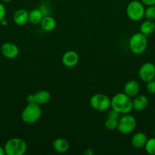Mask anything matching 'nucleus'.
I'll use <instances>...</instances> for the list:
<instances>
[{"label": "nucleus", "instance_id": "b1692460", "mask_svg": "<svg viewBox=\"0 0 155 155\" xmlns=\"http://www.w3.org/2000/svg\"><path fill=\"white\" fill-rule=\"evenodd\" d=\"M39 8L41 10L43 16L50 15V6H49V5H47V3H42V4L40 5V6Z\"/></svg>", "mask_w": 155, "mask_h": 155}, {"label": "nucleus", "instance_id": "412c9836", "mask_svg": "<svg viewBox=\"0 0 155 155\" xmlns=\"http://www.w3.org/2000/svg\"><path fill=\"white\" fill-rule=\"evenodd\" d=\"M118 122L119 120L114 119V118L107 117L105 120V127L109 130H116L118 127Z\"/></svg>", "mask_w": 155, "mask_h": 155}, {"label": "nucleus", "instance_id": "bb28decb", "mask_svg": "<svg viewBox=\"0 0 155 155\" xmlns=\"http://www.w3.org/2000/svg\"><path fill=\"white\" fill-rule=\"evenodd\" d=\"M141 2L147 6L155 5V0H141Z\"/></svg>", "mask_w": 155, "mask_h": 155}, {"label": "nucleus", "instance_id": "6ab92c4d", "mask_svg": "<svg viewBox=\"0 0 155 155\" xmlns=\"http://www.w3.org/2000/svg\"><path fill=\"white\" fill-rule=\"evenodd\" d=\"M43 18L42 12L40 8H34L29 12V20L28 21L31 24L36 25V24H40Z\"/></svg>", "mask_w": 155, "mask_h": 155}, {"label": "nucleus", "instance_id": "aec40b11", "mask_svg": "<svg viewBox=\"0 0 155 155\" xmlns=\"http://www.w3.org/2000/svg\"><path fill=\"white\" fill-rule=\"evenodd\" d=\"M144 149L147 154L155 155V138H150L147 139L144 145Z\"/></svg>", "mask_w": 155, "mask_h": 155}, {"label": "nucleus", "instance_id": "2eb2a0df", "mask_svg": "<svg viewBox=\"0 0 155 155\" xmlns=\"http://www.w3.org/2000/svg\"><path fill=\"white\" fill-rule=\"evenodd\" d=\"M147 136L145 133H137L132 136V139H131V143L132 145L135 148H141L144 147L146 142L147 141Z\"/></svg>", "mask_w": 155, "mask_h": 155}, {"label": "nucleus", "instance_id": "c756f323", "mask_svg": "<svg viewBox=\"0 0 155 155\" xmlns=\"http://www.w3.org/2000/svg\"><path fill=\"white\" fill-rule=\"evenodd\" d=\"M0 23H1L2 25H6V24H7V21H6L5 19H3L2 21H0Z\"/></svg>", "mask_w": 155, "mask_h": 155}, {"label": "nucleus", "instance_id": "20e7f679", "mask_svg": "<svg viewBox=\"0 0 155 155\" xmlns=\"http://www.w3.org/2000/svg\"><path fill=\"white\" fill-rule=\"evenodd\" d=\"M129 46L133 54H143L147 47V36L141 33V32L135 33L129 39Z\"/></svg>", "mask_w": 155, "mask_h": 155}, {"label": "nucleus", "instance_id": "cd10ccee", "mask_svg": "<svg viewBox=\"0 0 155 155\" xmlns=\"http://www.w3.org/2000/svg\"><path fill=\"white\" fill-rule=\"evenodd\" d=\"M84 154H86V155H93L94 154V151H93L91 149H87L86 151H84Z\"/></svg>", "mask_w": 155, "mask_h": 155}, {"label": "nucleus", "instance_id": "a878e982", "mask_svg": "<svg viewBox=\"0 0 155 155\" xmlns=\"http://www.w3.org/2000/svg\"><path fill=\"white\" fill-rule=\"evenodd\" d=\"M6 15V10L5 8L4 5L0 2V21L5 19V17Z\"/></svg>", "mask_w": 155, "mask_h": 155}, {"label": "nucleus", "instance_id": "4468645a", "mask_svg": "<svg viewBox=\"0 0 155 155\" xmlns=\"http://www.w3.org/2000/svg\"><path fill=\"white\" fill-rule=\"evenodd\" d=\"M13 20L15 24L18 26H23L28 22L29 13L25 9H18L13 15Z\"/></svg>", "mask_w": 155, "mask_h": 155}, {"label": "nucleus", "instance_id": "4be33fe9", "mask_svg": "<svg viewBox=\"0 0 155 155\" xmlns=\"http://www.w3.org/2000/svg\"><path fill=\"white\" fill-rule=\"evenodd\" d=\"M144 17L147 20H155V5L147 6V8L144 10Z\"/></svg>", "mask_w": 155, "mask_h": 155}, {"label": "nucleus", "instance_id": "6e6552de", "mask_svg": "<svg viewBox=\"0 0 155 155\" xmlns=\"http://www.w3.org/2000/svg\"><path fill=\"white\" fill-rule=\"evenodd\" d=\"M138 76L143 82L150 81L155 78V65L151 62L143 64L138 71Z\"/></svg>", "mask_w": 155, "mask_h": 155}, {"label": "nucleus", "instance_id": "c85d7f7f", "mask_svg": "<svg viewBox=\"0 0 155 155\" xmlns=\"http://www.w3.org/2000/svg\"><path fill=\"white\" fill-rule=\"evenodd\" d=\"M5 152L4 148L0 145V155H5Z\"/></svg>", "mask_w": 155, "mask_h": 155}, {"label": "nucleus", "instance_id": "dca6fc26", "mask_svg": "<svg viewBox=\"0 0 155 155\" xmlns=\"http://www.w3.org/2000/svg\"><path fill=\"white\" fill-rule=\"evenodd\" d=\"M53 148L58 153H65L69 148V144L65 139L58 138L53 142Z\"/></svg>", "mask_w": 155, "mask_h": 155}, {"label": "nucleus", "instance_id": "7c9ffc66", "mask_svg": "<svg viewBox=\"0 0 155 155\" xmlns=\"http://www.w3.org/2000/svg\"><path fill=\"white\" fill-rule=\"evenodd\" d=\"M1 1L4 2H12V0H1Z\"/></svg>", "mask_w": 155, "mask_h": 155}, {"label": "nucleus", "instance_id": "ddd939ff", "mask_svg": "<svg viewBox=\"0 0 155 155\" xmlns=\"http://www.w3.org/2000/svg\"><path fill=\"white\" fill-rule=\"evenodd\" d=\"M132 103L134 110L136 111H141L147 107L149 101L147 97L144 95H137L135 96L134 100H132Z\"/></svg>", "mask_w": 155, "mask_h": 155}, {"label": "nucleus", "instance_id": "a211bd4d", "mask_svg": "<svg viewBox=\"0 0 155 155\" xmlns=\"http://www.w3.org/2000/svg\"><path fill=\"white\" fill-rule=\"evenodd\" d=\"M155 31V23L151 20H146L140 25V32L145 36H148Z\"/></svg>", "mask_w": 155, "mask_h": 155}, {"label": "nucleus", "instance_id": "f03ea898", "mask_svg": "<svg viewBox=\"0 0 155 155\" xmlns=\"http://www.w3.org/2000/svg\"><path fill=\"white\" fill-rule=\"evenodd\" d=\"M27 145L21 138H12L5 142L4 146L6 155H23L27 151Z\"/></svg>", "mask_w": 155, "mask_h": 155}, {"label": "nucleus", "instance_id": "39448f33", "mask_svg": "<svg viewBox=\"0 0 155 155\" xmlns=\"http://www.w3.org/2000/svg\"><path fill=\"white\" fill-rule=\"evenodd\" d=\"M144 7L142 2L137 0L130 2L126 8V14L130 20L133 21H139L144 18Z\"/></svg>", "mask_w": 155, "mask_h": 155}, {"label": "nucleus", "instance_id": "1a4fd4ad", "mask_svg": "<svg viewBox=\"0 0 155 155\" xmlns=\"http://www.w3.org/2000/svg\"><path fill=\"white\" fill-rule=\"evenodd\" d=\"M51 98V95L46 90H40L34 94H30L27 97V103H35L43 105L48 102Z\"/></svg>", "mask_w": 155, "mask_h": 155}, {"label": "nucleus", "instance_id": "7ed1b4c3", "mask_svg": "<svg viewBox=\"0 0 155 155\" xmlns=\"http://www.w3.org/2000/svg\"><path fill=\"white\" fill-rule=\"evenodd\" d=\"M42 115V110L39 104L28 103L21 112V120L24 123L32 124L40 120Z\"/></svg>", "mask_w": 155, "mask_h": 155}, {"label": "nucleus", "instance_id": "393cba45", "mask_svg": "<svg viewBox=\"0 0 155 155\" xmlns=\"http://www.w3.org/2000/svg\"><path fill=\"white\" fill-rule=\"evenodd\" d=\"M107 117L114 118V119L119 120L120 117V114L119 113L118 111H116L115 110H114V109L111 108V110H109V112H108Z\"/></svg>", "mask_w": 155, "mask_h": 155}, {"label": "nucleus", "instance_id": "423d86ee", "mask_svg": "<svg viewBox=\"0 0 155 155\" xmlns=\"http://www.w3.org/2000/svg\"><path fill=\"white\" fill-rule=\"evenodd\" d=\"M90 104L97 111H106L111 107V99L105 94L97 93L91 97Z\"/></svg>", "mask_w": 155, "mask_h": 155}, {"label": "nucleus", "instance_id": "5701e85b", "mask_svg": "<svg viewBox=\"0 0 155 155\" xmlns=\"http://www.w3.org/2000/svg\"><path fill=\"white\" fill-rule=\"evenodd\" d=\"M146 89L147 92L151 95H155V80H152L150 81L147 82L146 85Z\"/></svg>", "mask_w": 155, "mask_h": 155}, {"label": "nucleus", "instance_id": "f257e3e1", "mask_svg": "<svg viewBox=\"0 0 155 155\" xmlns=\"http://www.w3.org/2000/svg\"><path fill=\"white\" fill-rule=\"evenodd\" d=\"M111 108L118 111L120 114H130L133 110L132 98L124 92L115 94L111 98Z\"/></svg>", "mask_w": 155, "mask_h": 155}, {"label": "nucleus", "instance_id": "0eeeda50", "mask_svg": "<svg viewBox=\"0 0 155 155\" xmlns=\"http://www.w3.org/2000/svg\"><path fill=\"white\" fill-rule=\"evenodd\" d=\"M136 124L137 122L135 117L130 114H123V116L119 119L117 130L122 134L129 135L135 130Z\"/></svg>", "mask_w": 155, "mask_h": 155}, {"label": "nucleus", "instance_id": "9d476101", "mask_svg": "<svg viewBox=\"0 0 155 155\" xmlns=\"http://www.w3.org/2000/svg\"><path fill=\"white\" fill-rule=\"evenodd\" d=\"M1 52L6 58L15 59L19 54V48L13 42H7L2 45Z\"/></svg>", "mask_w": 155, "mask_h": 155}, {"label": "nucleus", "instance_id": "9b49d317", "mask_svg": "<svg viewBox=\"0 0 155 155\" xmlns=\"http://www.w3.org/2000/svg\"><path fill=\"white\" fill-rule=\"evenodd\" d=\"M79 56L74 51H68L62 55V62L67 68H73L78 63Z\"/></svg>", "mask_w": 155, "mask_h": 155}, {"label": "nucleus", "instance_id": "f3484780", "mask_svg": "<svg viewBox=\"0 0 155 155\" xmlns=\"http://www.w3.org/2000/svg\"><path fill=\"white\" fill-rule=\"evenodd\" d=\"M41 28L46 32L53 31L56 27V21L53 17L50 15L43 16L40 22Z\"/></svg>", "mask_w": 155, "mask_h": 155}, {"label": "nucleus", "instance_id": "f8f14e48", "mask_svg": "<svg viewBox=\"0 0 155 155\" xmlns=\"http://www.w3.org/2000/svg\"><path fill=\"white\" fill-rule=\"evenodd\" d=\"M123 90H124V93L131 98L136 96L140 90L139 83L135 80H129L125 84Z\"/></svg>", "mask_w": 155, "mask_h": 155}]
</instances>
